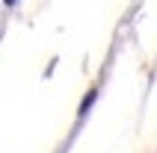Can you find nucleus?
<instances>
[{
	"instance_id": "nucleus-2",
	"label": "nucleus",
	"mask_w": 157,
	"mask_h": 153,
	"mask_svg": "<svg viewBox=\"0 0 157 153\" xmlns=\"http://www.w3.org/2000/svg\"><path fill=\"white\" fill-rule=\"evenodd\" d=\"M3 3H6V6H12V3H15V0H3Z\"/></svg>"
},
{
	"instance_id": "nucleus-1",
	"label": "nucleus",
	"mask_w": 157,
	"mask_h": 153,
	"mask_svg": "<svg viewBox=\"0 0 157 153\" xmlns=\"http://www.w3.org/2000/svg\"><path fill=\"white\" fill-rule=\"evenodd\" d=\"M95 94H98V91H92V94H89V97H86V100H83V112H86L89 106H92V100H95Z\"/></svg>"
}]
</instances>
